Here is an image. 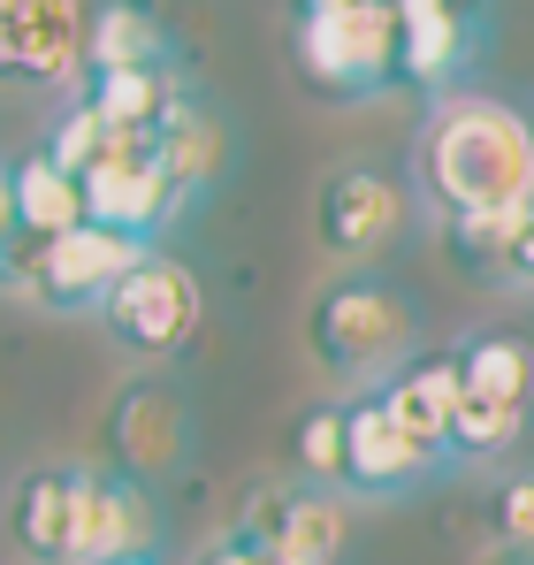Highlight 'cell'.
Segmentation results:
<instances>
[{
  "instance_id": "1",
  "label": "cell",
  "mask_w": 534,
  "mask_h": 565,
  "mask_svg": "<svg viewBox=\"0 0 534 565\" xmlns=\"http://www.w3.org/2000/svg\"><path fill=\"white\" fill-rule=\"evenodd\" d=\"M413 184L444 222H504L534 206V122L512 99L450 93L420 122Z\"/></svg>"
},
{
  "instance_id": "2",
  "label": "cell",
  "mask_w": 534,
  "mask_h": 565,
  "mask_svg": "<svg viewBox=\"0 0 534 565\" xmlns=\"http://www.w3.org/2000/svg\"><path fill=\"white\" fill-rule=\"evenodd\" d=\"M420 337V298L382 268H337L306 306V344L337 382H389L413 360Z\"/></svg>"
},
{
  "instance_id": "3",
  "label": "cell",
  "mask_w": 534,
  "mask_h": 565,
  "mask_svg": "<svg viewBox=\"0 0 534 565\" xmlns=\"http://www.w3.org/2000/svg\"><path fill=\"white\" fill-rule=\"evenodd\" d=\"M290 62L321 99H382L397 62V0H306L290 15Z\"/></svg>"
},
{
  "instance_id": "4",
  "label": "cell",
  "mask_w": 534,
  "mask_h": 565,
  "mask_svg": "<svg viewBox=\"0 0 534 565\" xmlns=\"http://www.w3.org/2000/svg\"><path fill=\"white\" fill-rule=\"evenodd\" d=\"M199 321H206V282L191 276L177 253H146L115 282V298L99 306V329L138 360H177L199 337Z\"/></svg>"
},
{
  "instance_id": "5",
  "label": "cell",
  "mask_w": 534,
  "mask_h": 565,
  "mask_svg": "<svg viewBox=\"0 0 534 565\" xmlns=\"http://www.w3.org/2000/svg\"><path fill=\"white\" fill-rule=\"evenodd\" d=\"M77 191H85L92 230H115V237L153 245V253H161V237L191 214L183 191L169 184V169H161V153H153V130H146V138H122L92 177H77Z\"/></svg>"
},
{
  "instance_id": "6",
  "label": "cell",
  "mask_w": 534,
  "mask_h": 565,
  "mask_svg": "<svg viewBox=\"0 0 534 565\" xmlns=\"http://www.w3.org/2000/svg\"><path fill=\"white\" fill-rule=\"evenodd\" d=\"M99 436H107V467L130 473V481H146V489L169 481V473H183V467H191V444H199L191 405H183V390L169 375L122 382V390L107 397Z\"/></svg>"
},
{
  "instance_id": "7",
  "label": "cell",
  "mask_w": 534,
  "mask_h": 565,
  "mask_svg": "<svg viewBox=\"0 0 534 565\" xmlns=\"http://www.w3.org/2000/svg\"><path fill=\"white\" fill-rule=\"evenodd\" d=\"M313 237L329 260L344 268H374L397 237H405V177L374 169V161H344L313 191Z\"/></svg>"
},
{
  "instance_id": "8",
  "label": "cell",
  "mask_w": 534,
  "mask_h": 565,
  "mask_svg": "<svg viewBox=\"0 0 534 565\" xmlns=\"http://www.w3.org/2000/svg\"><path fill=\"white\" fill-rule=\"evenodd\" d=\"M481 46H489V15H481V8L397 0V62H389V93L450 99L458 77L481 62Z\"/></svg>"
},
{
  "instance_id": "9",
  "label": "cell",
  "mask_w": 534,
  "mask_h": 565,
  "mask_svg": "<svg viewBox=\"0 0 534 565\" xmlns=\"http://www.w3.org/2000/svg\"><path fill=\"white\" fill-rule=\"evenodd\" d=\"M85 23L77 0H0V85H85Z\"/></svg>"
},
{
  "instance_id": "10",
  "label": "cell",
  "mask_w": 534,
  "mask_h": 565,
  "mask_svg": "<svg viewBox=\"0 0 534 565\" xmlns=\"http://www.w3.org/2000/svg\"><path fill=\"white\" fill-rule=\"evenodd\" d=\"M138 558H161V504H153V489L115 467H85L70 565H138Z\"/></svg>"
},
{
  "instance_id": "11",
  "label": "cell",
  "mask_w": 534,
  "mask_h": 565,
  "mask_svg": "<svg viewBox=\"0 0 534 565\" xmlns=\"http://www.w3.org/2000/svg\"><path fill=\"white\" fill-rule=\"evenodd\" d=\"M436 459L389 420V405L374 390L344 397V497H366V504H389V497H413L420 481H436Z\"/></svg>"
},
{
  "instance_id": "12",
  "label": "cell",
  "mask_w": 534,
  "mask_h": 565,
  "mask_svg": "<svg viewBox=\"0 0 534 565\" xmlns=\"http://www.w3.org/2000/svg\"><path fill=\"white\" fill-rule=\"evenodd\" d=\"M237 535L260 543L275 565H337L344 558V535H352V512H344L337 489L298 481V489H267L260 504L245 512Z\"/></svg>"
},
{
  "instance_id": "13",
  "label": "cell",
  "mask_w": 534,
  "mask_h": 565,
  "mask_svg": "<svg viewBox=\"0 0 534 565\" xmlns=\"http://www.w3.org/2000/svg\"><path fill=\"white\" fill-rule=\"evenodd\" d=\"M146 253H153V245H130V237H115V230L77 222L70 237L46 245L39 282H31V306H46V313H99V306L115 298V282L130 276Z\"/></svg>"
},
{
  "instance_id": "14",
  "label": "cell",
  "mask_w": 534,
  "mask_h": 565,
  "mask_svg": "<svg viewBox=\"0 0 534 565\" xmlns=\"http://www.w3.org/2000/svg\"><path fill=\"white\" fill-rule=\"evenodd\" d=\"M85 504V459H39L8 489V551L23 565H70Z\"/></svg>"
},
{
  "instance_id": "15",
  "label": "cell",
  "mask_w": 534,
  "mask_h": 565,
  "mask_svg": "<svg viewBox=\"0 0 534 565\" xmlns=\"http://www.w3.org/2000/svg\"><path fill=\"white\" fill-rule=\"evenodd\" d=\"M374 397L389 405V420L450 473V420H458V360L450 352H420L389 382H374Z\"/></svg>"
},
{
  "instance_id": "16",
  "label": "cell",
  "mask_w": 534,
  "mask_h": 565,
  "mask_svg": "<svg viewBox=\"0 0 534 565\" xmlns=\"http://www.w3.org/2000/svg\"><path fill=\"white\" fill-rule=\"evenodd\" d=\"M85 222V191L70 169H54L46 161V146H31V153H15L8 161V237L15 245H54V237H70Z\"/></svg>"
},
{
  "instance_id": "17",
  "label": "cell",
  "mask_w": 534,
  "mask_h": 565,
  "mask_svg": "<svg viewBox=\"0 0 534 565\" xmlns=\"http://www.w3.org/2000/svg\"><path fill=\"white\" fill-rule=\"evenodd\" d=\"M444 245L458 276L489 282V290H534V206L504 214V222H444Z\"/></svg>"
},
{
  "instance_id": "18",
  "label": "cell",
  "mask_w": 534,
  "mask_h": 565,
  "mask_svg": "<svg viewBox=\"0 0 534 565\" xmlns=\"http://www.w3.org/2000/svg\"><path fill=\"white\" fill-rule=\"evenodd\" d=\"M77 99H85L115 138H146V130H161L191 93H183L177 70H99V77L77 85Z\"/></svg>"
},
{
  "instance_id": "19",
  "label": "cell",
  "mask_w": 534,
  "mask_h": 565,
  "mask_svg": "<svg viewBox=\"0 0 534 565\" xmlns=\"http://www.w3.org/2000/svg\"><path fill=\"white\" fill-rule=\"evenodd\" d=\"M99 70H177V31L153 8H92L85 23V77Z\"/></svg>"
},
{
  "instance_id": "20",
  "label": "cell",
  "mask_w": 534,
  "mask_h": 565,
  "mask_svg": "<svg viewBox=\"0 0 534 565\" xmlns=\"http://www.w3.org/2000/svg\"><path fill=\"white\" fill-rule=\"evenodd\" d=\"M458 390L466 397H489V405H520L534 413V344L512 329H489V337H466L458 352Z\"/></svg>"
},
{
  "instance_id": "21",
  "label": "cell",
  "mask_w": 534,
  "mask_h": 565,
  "mask_svg": "<svg viewBox=\"0 0 534 565\" xmlns=\"http://www.w3.org/2000/svg\"><path fill=\"white\" fill-rule=\"evenodd\" d=\"M534 413L520 405H489V397H466L458 390V420H450V467H473V459H504L520 436H527Z\"/></svg>"
},
{
  "instance_id": "22",
  "label": "cell",
  "mask_w": 534,
  "mask_h": 565,
  "mask_svg": "<svg viewBox=\"0 0 534 565\" xmlns=\"http://www.w3.org/2000/svg\"><path fill=\"white\" fill-rule=\"evenodd\" d=\"M298 467H306L313 489L344 497V397H329V405H313L298 420Z\"/></svg>"
},
{
  "instance_id": "23",
  "label": "cell",
  "mask_w": 534,
  "mask_h": 565,
  "mask_svg": "<svg viewBox=\"0 0 534 565\" xmlns=\"http://www.w3.org/2000/svg\"><path fill=\"white\" fill-rule=\"evenodd\" d=\"M489 527H496V543H504L512 558H534V467L512 473V481L489 497Z\"/></svg>"
},
{
  "instance_id": "24",
  "label": "cell",
  "mask_w": 534,
  "mask_h": 565,
  "mask_svg": "<svg viewBox=\"0 0 534 565\" xmlns=\"http://www.w3.org/2000/svg\"><path fill=\"white\" fill-rule=\"evenodd\" d=\"M191 565H275V558H267L260 543H245V535H214Z\"/></svg>"
},
{
  "instance_id": "25",
  "label": "cell",
  "mask_w": 534,
  "mask_h": 565,
  "mask_svg": "<svg viewBox=\"0 0 534 565\" xmlns=\"http://www.w3.org/2000/svg\"><path fill=\"white\" fill-rule=\"evenodd\" d=\"M0 230H8V161H0Z\"/></svg>"
},
{
  "instance_id": "26",
  "label": "cell",
  "mask_w": 534,
  "mask_h": 565,
  "mask_svg": "<svg viewBox=\"0 0 534 565\" xmlns=\"http://www.w3.org/2000/svg\"><path fill=\"white\" fill-rule=\"evenodd\" d=\"M138 565H169V558H138Z\"/></svg>"
},
{
  "instance_id": "27",
  "label": "cell",
  "mask_w": 534,
  "mask_h": 565,
  "mask_svg": "<svg viewBox=\"0 0 534 565\" xmlns=\"http://www.w3.org/2000/svg\"><path fill=\"white\" fill-rule=\"evenodd\" d=\"M504 565H534V558H504Z\"/></svg>"
}]
</instances>
